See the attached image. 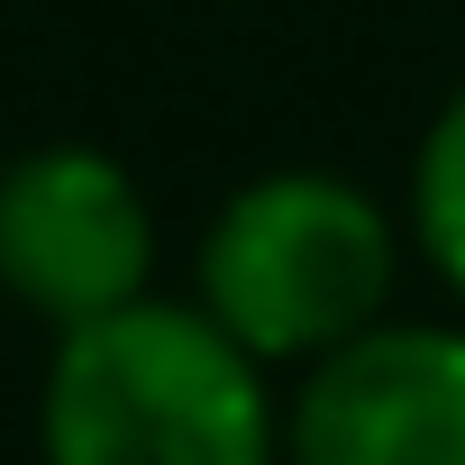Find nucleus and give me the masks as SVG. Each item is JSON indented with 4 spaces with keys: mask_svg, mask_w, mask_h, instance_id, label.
<instances>
[{
    "mask_svg": "<svg viewBox=\"0 0 465 465\" xmlns=\"http://www.w3.org/2000/svg\"><path fill=\"white\" fill-rule=\"evenodd\" d=\"M37 447L46 465H283V411L201 302L146 292L55 338Z\"/></svg>",
    "mask_w": 465,
    "mask_h": 465,
    "instance_id": "obj_1",
    "label": "nucleus"
},
{
    "mask_svg": "<svg viewBox=\"0 0 465 465\" xmlns=\"http://www.w3.org/2000/svg\"><path fill=\"white\" fill-rule=\"evenodd\" d=\"M401 238L374 192L347 173H256L228 192L201 238V311L256 365H320L329 347L365 338L392 302Z\"/></svg>",
    "mask_w": 465,
    "mask_h": 465,
    "instance_id": "obj_2",
    "label": "nucleus"
},
{
    "mask_svg": "<svg viewBox=\"0 0 465 465\" xmlns=\"http://www.w3.org/2000/svg\"><path fill=\"white\" fill-rule=\"evenodd\" d=\"M155 210L101 146H28L0 164V292L55 338L146 302Z\"/></svg>",
    "mask_w": 465,
    "mask_h": 465,
    "instance_id": "obj_3",
    "label": "nucleus"
},
{
    "mask_svg": "<svg viewBox=\"0 0 465 465\" xmlns=\"http://www.w3.org/2000/svg\"><path fill=\"white\" fill-rule=\"evenodd\" d=\"M283 465H465V329L374 320L302 365Z\"/></svg>",
    "mask_w": 465,
    "mask_h": 465,
    "instance_id": "obj_4",
    "label": "nucleus"
},
{
    "mask_svg": "<svg viewBox=\"0 0 465 465\" xmlns=\"http://www.w3.org/2000/svg\"><path fill=\"white\" fill-rule=\"evenodd\" d=\"M411 238L438 265V283L465 302V92L420 137V164H411Z\"/></svg>",
    "mask_w": 465,
    "mask_h": 465,
    "instance_id": "obj_5",
    "label": "nucleus"
}]
</instances>
